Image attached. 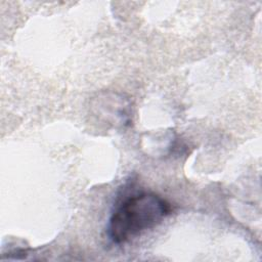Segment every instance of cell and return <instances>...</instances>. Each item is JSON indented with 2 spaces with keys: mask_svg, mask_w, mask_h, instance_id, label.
Returning <instances> with one entry per match:
<instances>
[{
  "mask_svg": "<svg viewBox=\"0 0 262 262\" xmlns=\"http://www.w3.org/2000/svg\"><path fill=\"white\" fill-rule=\"evenodd\" d=\"M171 207L152 192H141L124 199L113 211L107 235L114 244H122L152 228L170 213Z\"/></svg>",
  "mask_w": 262,
  "mask_h": 262,
  "instance_id": "6da1fadb",
  "label": "cell"
}]
</instances>
